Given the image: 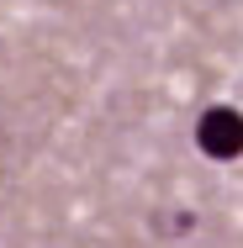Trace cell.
<instances>
[{"instance_id": "1", "label": "cell", "mask_w": 243, "mask_h": 248, "mask_svg": "<svg viewBox=\"0 0 243 248\" xmlns=\"http://www.w3.org/2000/svg\"><path fill=\"white\" fill-rule=\"evenodd\" d=\"M195 148L217 164L243 158V111L238 106H206L195 116Z\"/></svg>"}]
</instances>
